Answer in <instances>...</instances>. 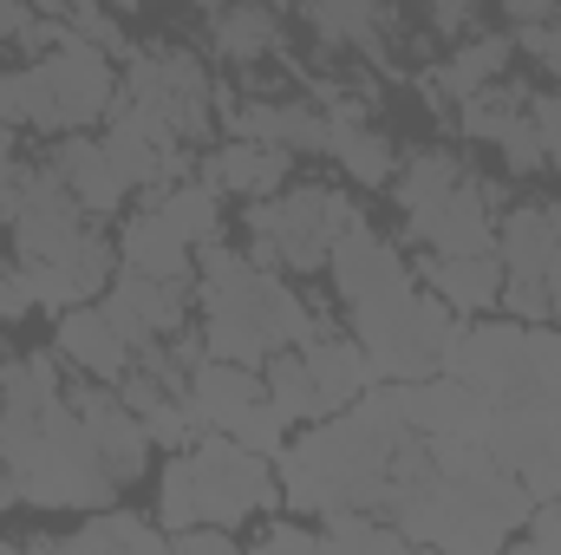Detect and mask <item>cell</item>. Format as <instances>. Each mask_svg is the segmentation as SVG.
Segmentation results:
<instances>
[{"mask_svg":"<svg viewBox=\"0 0 561 555\" xmlns=\"http://www.w3.org/2000/svg\"><path fill=\"white\" fill-rule=\"evenodd\" d=\"M268 399V386L249 373V366H236V360H196L190 366V418L196 424H222V431H242L249 412Z\"/></svg>","mask_w":561,"mask_h":555,"instance_id":"ba28073f","label":"cell"},{"mask_svg":"<svg viewBox=\"0 0 561 555\" xmlns=\"http://www.w3.org/2000/svg\"><path fill=\"white\" fill-rule=\"evenodd\" d=\"M105 314L131 340V353H144V347H157V340H170L183 327V294H176V281L125 269V275L112 281V294H105Z\"/></svg>","mask_w":561,"mask_h":555,"instance_id":"52a82bcc","label":"cell"},{"mask_svg":"<svg viewBox=\"0 0 561 555\" xmlns=\"http://www.w3.org/2000/svg\"><path fill=\"white\" fill-rule=\"evenodd\" d=\"M66 406L85 418V431H92L99 464H105L112 484L144 477V464H150V431H144V418L131 412L118 393H105V386H79V393H66Z\"/></svg>","mask_w":561,"mask_h":555,"instance_id":"8992f818","label":"cell"},{"mask_svg":"<svg viewBox=\"0 0 561 555\" xmlns=\"http://www.w3.org/2000/svg\"><path fill=\"white\" fill-rule=\"evenodd\" d=\"M216 53L222 59H236V66H255V59H268L280 46V20L268 0H229V7H216Z\"/></svg>","mask_w":561,"mask_h":555,"instance_id":"e0dca14e","label":"cell"},{"mask_svg":"<svg viewBox=\"0 0 561 555\" xmlns=\"http://www.w3.org/2000/svg\"><path fill=\"white\" fill-rule=\"evenodd\" d=\"M268 366V399L280 406V418L294 424V418H327V399H320V386H313V366H307V353H268L262 360Z\"/></svg>","mask_w":561,"mask_h":555,"instance_id":"44dd1931","label":"cell"},{"mask_svg":"<svg viewBox=\"0 0 561 555\" xmlns=\"http://www.w3.org/2000/svg\"><path fill=\"white\" fill-rule=\"evenodd\" d=\"M125 105L144 112L157 132L170 138H203L209 132V79L190 53H157V59H131L125 72Z\"/></svg>","mask_w":561,"mask_h":555,"instance_id":"3957f363","label":"cell"},{"mask_svg":"<svg viewBox=\"0 0 561 555\" xmlns=\"http://www.w3.org/2000/svg\"><path fill=\"white\" fill-rule=\"evenodd\" d=\"M561 256V209L556 203H523L510 209L503 236H496V262L510 275H542L549 281V262Z\"/></svg>","mask_w":561,"mask_h":555,"instance_id":"4fadbf2b","label":"cell"},{"mask_svg":"<svg viewBox=\"0 0 561 555\" xmlns=\"http://www.w3.org/2000/svg\"><path fill=\"white\" fill-rule=\"evenodd\" d=\"M59 360H72V366L92 373V380H125L138 353H131V340L112 327L105 307H66V320H59Z\"/></svg>","mask_w":561,"mask_h":555,"instance_id":"9c48e42d","label":"cell"},{"mask_svg":"<svg viewBox=\"0 0 561 555\" xmlns=\"http://www.w3.org/2000/svg\"><path fill=\"white\" fill-rule=\"evenodd\" d=\"M255 510H275V477L268 457L249 451L242 438H209L183 457H170L163 471V517L170 530L183 523H242Z\"/></svg>","mask_w":561,"mask_h":555,"instance_id":"6da1fadb","label":"cell"},{"mask_svg":"<svg viewBox=\"0 0 561 555\" xmlns=\"http://www.w3.org/2000/svg\"><path fill=\"white\" fill-rule=\"evenodd\" d=\"M66 550H144V555H157V550H170V536H157L150 523H138V517H118V510H99Z\"/></svg>","mask_w":561,"mask_h":555,"instance_id":"d4e9b609","label":"cell"},{"mask_svg":"<svg viewBox=\"0 0 561 555\" xmlns=\"http://www.w3.org/2000/svg\"><path fill=\"white\" fill-rule=\"evenodd\" d=\"M503 13H510L516 26H542V20L561 13V0H503Z\"/></svg>","mask_w":561,"mask_h":555,"instance_id":"e575fe53","label":"cell"},{"mask_svg":"<svg viewBox=\"0 0 561 555\" xmlns=\"http://www.w3.org/2000/svg\"><path fill=\"white\" fill-rule=\"evenodd\" d=\"M516 399H542L561 406V333H529L523 340V393ZM510 406V399H503Z\"/></svg>","mask_w":561,"mask_h":555,"instance_id":"4316f807","label":"cell"},{"mask_svg":"<svg viewBox=\"0 0 561 555\" xmlns=\"http://www.w3.org/2000/svg\"><path fill=\"white\" fill-rule=\"evenodd\" d=\"M431 281H437V294H444L450 307L490 314L496 294H503V262H496V249H490V256H437V262H431Z\"/></svg>","mask_w":561,"mask_h":555,"instance_id":"d6986e66","label":"cell"},{"mask_svg":"<svg viewBox=\"0 0 561 555\" xmlns=\"http://www.w3.org/2000/svg\"><path fill=\"white\" fill-rule=\"evenodd\" d=\"M53 170L66 177V190H72V203H79L85 216H112V209L125 203V190H131V183L112 170V157H105L99 138H66L59 157H53Z\"/></svg>","mask_w":561,"mask_h":555,"instance_id":"5bb4252c","label":"cell"},{"mask_svg":"<svg viewBox=\"0 0 561 555\" xmlns=\"http://www.w3.org/2000/svg\"><path fill=\"white\" fill-rule=\"evenodd\" d=\"M33 307V287H26V275H7L0 269V320H20Z\"/></svg>","mask_w":561,"mask_h":555,"instance_id":"836d02e7","label":"cell"},{"mask_svg":"<svg viewBox=\"0 0 561 555\" xmlns=\"http://www.w3.org/2000/svg\"><path fill=\"white\" fill-rule=\"evenodd\" d=\"M496 301H503L516 320H549V314H556V307H549V281L542 275H510V269H503V294H496Z\"/></svg>","mask_w":561,"mask_h":555,"instance_id":"f1b7e54d","label":"cell"},{"mask_svg":"<svg viewBox=\"0 0 561 555\" xmlns=\"http://www.w3.org/2000/svg\"><path fill=\"white\" fill-rule=\"evenodd\" d=\"M549 307H556V314H561V256H556V262H549Z\"/></svg>","mask_w":561,"mask_h":555,"instance_id":"74e56055","label":"cell"},{"mask_svg":"<svg viewBox=\"0 0 561 555\" xmlns=\"http://www.w3.org/2000/svg\"><path fill=\"white\" fill-rule=\"evenodd\" d=\"M463 183H477L450 150H412L405 163H399V183H392V196H399V209H405V223H419V216H431L437 203H450Z\"/></svg>","mask_w":561,"mask_h":555,"instance_id":"9a60e30c","label":"cell"},{"mask_svg":"<svg viewBox=\"0 0 561 555\" xmlns=\"http://www.w3.org/2000/svg\"><path fill=\"white\" fill-rule=\"evenodd\" d=\"M236 132L255 144H280V150H327L333 125L313 105H249L236 112Z\"/></svg>","mask_w":561,"mask_h":555,"instance_id":"ac0fdd59","label":"cell"},{"mask_svg":"<svg viewBox=\"0 0 561 555\" xmlns=\"http://www.w3.org/2000/svg\"><path fill=\"white\" fill-rule=\"evenodd\" d=\"M307 366H313V386H320L327 412L353 406L359 386H366V373H373V366H366V347H359V340H340V333H327V327L307 333Z\"/></svg>","mask_w":561,"mask_h":555,"instance_id":"2e32d148","label":"cell"},{"mask_svg":"<svg viewBox=\"0 0 561 555\" xmlns=\"http://www.w3.org/2000/svg\"><path fill=\"white\" fill-rule=\"evenodd\" d=\"M510 53H516L510 39H470L444 72H431V92H424V99H431V105H437V99H457V105H463L470 92L496 86V72L510 66Z\"/></svg>","mask_w":561,"mask_h":555,"instance_id":"ffe728a7","label":"cell"},{"mask_svg":"<svg viewBox=\"0 0 561 555\" xmlns=\"http://www.w3.org/2000/svg\"><path fill=\"white\" fill-rule=\"evenodd\" d=\"M412 236H419L424 249H437V256H490V249H496V236H490V203H483L477 183H463L450 203H437L431 216H419Z\"/></svg>","mask_w":561,"mask_h":555,"instance_id":"30bf717a","label":"cell"},{"mask_svg":"<svg viewBox=\"0 0 561 555\" xmlns=\"http://www.w3.org/2000/svg\"><path fill=\"white\" fill-rule=\"evenodd\" d=\"M262 550H327V536H320V530H300V523H268V530H262Z\"/></svg>","mask_w":561,"mask_h":555,"instance_id":"4dcf8cb0","label":"cell"},{"mask_svg":"<svg viewBox=\"0 0 561 555\" xmlns=\"http://www.w3.org/2000/svg\"><path fill=\"white\" fill-rule=\"evenodd\" d=\"M307 20L327 46H366L373 20H379V0H307Z\"/></svg>","mask_w":561,"mask_h":555,"instance_id":"cb8c5ba5","label":"cell"},{"mask_svg":"<svg viewBox=\"0 0 561 555\" xmlns=\"http://www.w3.org/2000/svg\"><path fill=\"white\" fill-rule=\"evenodd\" d=\"M157 209H163L190 242H216V190H209V183H170V190H157Z\"/></svg>","mask_w":561,"mask_h":555,"instance_id":"484cf974","label":"cell"},{"mask_svg":"<svg viewBox=\"0 0 561 555\" xmlns=\"http://www.w3.org/2000/svg\"><path fill=\"white\" fill-rule=\"evenodd\" d=\"M327 550H405V530L399 523H373V517H359V510H327Z\"/></svg>","mask_w":561,"mask_h":555,"instance_id":"83f0119b","label":"cell"},{"mask_svg":"<svg viewBox=\"0 0 561 555\" xmlns=\"http://www.w3.org/2000/svg\"><path fill=\"white\" fill-rule=\"evenodd\" d=\"M419 7L431 13L437 33H457V26H470V13H477V0H419Z\"/></svg>","mask_w":561,"mask_h":555,"instance_id":"d6a6232c","label":"cell"},{"mask_svg":"<svg viewBox=\"0 0 561 555\" xmlns=\"http://www.w3.org/2000/svg\"><path fill=\"white\" fill-rule=\"evenodd\" d=\"M523 46H529V53H536V59H542V66H549V72L561 79V26H556V20L529 26V33H523Z\"/></svg>","mask_w":561,"mask_h":555,"instance_id":"1f68e13d","label":"cell"},{"mask_svg":"<svg viewBox=\"0 0 561 555\" xmlns=\"http://www.w3.org/2000/svg\"><path fill=\"white\" fill-rule=\"evenodd\" d=\"M327 125H333V118H327ZM327 150L340 157V170H346L353 183H386V177H392V144L373 138L366 125H333Z\"/></svg>","mask_w":561,"mask_h":555,"instance_id":"7402d4cb","label":"cell"},{"mask_svg":"<svg viewBox=\"0 0 561 555\" xmlns=\"http://www.w3.org/2000/svg\"><path fill=\"white\" fill-rule=\"evenodd\" d=\"M7 170H13V125L0 118V177H7Z\"/></svg>","mask_w":561,"mask_h":555,"instance_id":"8d00e7d4","label":"cell"},{"mask_svg":"<svg viewBox=\"0 0 561 555\" xmlns=\"http://www.w3.org/2000/svg\"><path fill=\"white\" fill-rule=\"evenodd\" d=\"M0 118L7 125H39L53 132V92H46V72L39 66H13L0 79Z\"/></svg>","mask_w":561,"mask_h":555,"instance_id":"603a6c76","label":"cell"},{"mask_svg":"<svg viewBox=\"0 0 561 555\" xmlns=\"http://www.w3.org/2000/svg\"><path fill=\"white\" fill-rule=\"evenodd\" d=\"M0 373H7V340H0Z\"/></svg>","mask_w":561,"mask_h":555,"instance_id":"f35d334b","label":"cell"},{"mask_svg":"<svg viewBox=\"0 0 561 555\" xmlns=\"http://www.w3.org/2000/svg\"><path fill=\"white\" fill-rule=\"evenodd\" d=\"M39 72H46V92H53V132H85L118 105V79H112V59H105L99 39L59 33L53 53L39 59Z\"/></svg>","mask_w":561,"mask_h":555,"instance_id":"277c9868","label":"cell"},{"mask_svg":"<svg viewBox=\"0 0 561 555\" xmlns=\"http://www.w3.org/2000/svg\"><path fill=\"white\" fill-rule=\"evenodd\" d=\"M203 183L216 196H275L280 183H287V150L280 144L236 138V144H222V150H209Z\"/></svg>","mask_w":561,"mask_h":555,"instance_id":"8fae6325","label":"cell"},{"mask_svg":"<svg viewBox=\"0 0 561 555\" xmlns=\"http://www.w3.org/2000/svg\"><path fill=\"white\" fill-rule=\"evenodd\" d=\"M118 256H125V269H144V275H157V281H176V287L190 281V236H183L157 203L125 223Z\"/></svg>","mask_w":561,"mask_h":555,"instance_id":"7c38bea8","label":"cell"},{"mask_svg":"<svg viewBox=\"0 0 561 555\" xmlns=\"http://www.w3.org/2000/svg\"><path fill=\"white\" fill-rule=\"evenodd\" d=\"M346 223H353V203L327 183H294L287 196H255L249 262L255 269H327V249Z\"/></svg>","mask_w":561,"mask_h":555,"instance_id":"7a4b0ae2","label":"cell"},{"mask_svg":"<svg viewBox=\"0 0 561 555\" xmlns=\"http://www.w3.org/2000/svg\"><path fill=\"white\" fill-rule=\"evenodd\" d=\"M20 503V477L7 471V457H0V510H13Z\"/></svg>","mask_w":561,"mask_h":555,"instance_id":"d590c367","label":"cell"},{"mask_svg":"<svg viewBox=\"0 0 561 555\" xmlns=\"http://www.w3.org/2000/svg\"><path fill=\"white\" fill-rule=\"evenodd\" d=\"M523 340H529L523 327H510V320H483V327L450 333L444 353H437V366H444L450 380H463V386H477V393H490V399L503 406V399L523 393Z\"/></svg>","mask_w":561,"mask_h":555,"instance_id":"5b68a950","label":"cell"},{"mask_svg":"<svg viewBox=\"0 0 561 555\" xmlns=\"http://www.w3.org/2000/svg\"><path fill=\"white\" fill-rule=\"evenodd\" d=\"M170 550H183V555H229V550H236V530H229V523H183V530H170Z\"/></svg>","mask_w":561,"mask_h":555,"instance_id":"f546056e","label":"cell"}]
</instances>
